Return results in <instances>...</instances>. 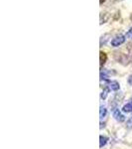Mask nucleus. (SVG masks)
I'll return each instance as SVG.
<instances>
[{"instance_id":"f257e3e1","label":"nucleus","mask_w":132,"mask_h":149,"mask_svg":"<svg viewBox=\"0 0 132 149\" xmlns=\"http://www.w3.org/2000/svg\"><path fill=\"white\" fill-rule=\"evenodd\" d=\"M124 41H125V37H124L123 35H118L111 41V45L113 47H118V46H120V45L123 44Z\"/></svg>"},{"instance_id":"f03ea898","label":"nucleus","mask_w":132,"mask_h":149,"mask_svg":"<svg viewBox=\"0 0 132 149\" xmlns=\"http://www.w3.org/2000/svg\"><path fill=\"white\" fill-rule=\"evenodd\" d=\"M113 116L115 117V119H116L117 121L119 122H123L124 120H125V117H124V115L121 113L120 111H119V109H115L113 110Z\"/></svg>"},{"instance_id":"7ed1b4c3","label":"nucleus","mask_w":132,"mask_h":149,"mask_svg":"<svg viewBox=\"0 0 132 149\" xmlns=\"http://www.w3.org/2000/svg\"><path fill=\"white\" fill-rule=\"evenodd\" d=\"M108 85V88L111 91H118L119 90V84L115 81H107Z\"/></svg>"},{"instance_id":"20e7f679","label":"nucleus","mask_w":132,"mask_h":149,"mask_svg":"<svg viewBox=\"0 0 132 149\" xmlns=\"http://www.w3.org/2000/svg\"><path fill=\"white\" fill-rule=\"evenodd\" d=\"M106 59H107V56L106 54L104 52H100L99 53V62H100V67H102L104 65V63L106 62Z\"/></svg>"},{"instance_id":"39448f33","label":"nucleus","mask_w":132,"mask_h":149,"mask_svg":"<svg viewBox=\"0 0 132 149\" xmlns=\"http://www.w3.org/2000/svg\"><path fill=\"white\" fill-rule=\"evenodd\" d=\"M99 140H100V142H99V147L101 148V147H104V146L106 144V142L108 141V138L107 137H105V136H99Z\"/></svg>"},{"instance_id":"423d86ee","label":"nucleus","mask_w":132,"mask_h":149,"mask_svg":"<svg viewBox=\"0 0 132 149\" xmlns=\"http://www.w3.org/2000/svg\"><path fill=\"white\" fill-rule=\"evenodd\" d=\"M122 110L125 112H132V102H128L122 107Z\"/></svg>"},{"instance_id":"0eeeda50","label":"nucleus","mask_w":132,"mask_h":149,"mask_svg":"<svg viewBox=\"0 0 132 149\" xmlns=\"http://www.w3.org/2000/svg\"><path fill=\"white\" fill-rule=\"evenodd\" d=\"M107 113V109H105L104 107H100V110H99V116L100 118H104V117H105V115H106Z\"/></svg>"},{"instance_id":"6e6552de","label":"nucleus","mask_w":132,"mask_h":149,"mask_svg":"<svg viewBox=\"0 0 132 149\" xmlns=\"http://www.w3.org/2000/svg\"><path fill=\"white\" fill-rule=\"evenodd\" d=\"M106 95H107V90H104V92H102V93H101V98H102V100H104V98L106 97Z\"/></svg>"},{"instance_id":"1a4fd4ad","label":"nucleus","mask_w":132,"mask_h":149,"mask_svg":"<svg viewBox=\"0 0 132 149\" xmlns=\"http://www.w3.org/2000/svg\"><path fill=\"white\" fill-rule=\"evenodd\" d=\"M127 127H129V128H132V117L130 119H129L128 121H127Z\"/></svg>"},{"instance_id":"9d476101","label":"nucleus","mask_w":132,"mask_h":149,"mask_svg":"<svg viewBox=\"0 0 132 149\" xmlns=\"http://www.w3.org/2000/svg\"><path fill=\"white\" fill-rule=\"evenodd\" d=\"M126 36H127V37H129V38H131V39H132V28L128 31V32H127Z\"/></svg>"},{"instance_id":"9b49d317","label":"nucleus","mask_w":132,"mask_h":149,"mask_svg":"<svg viewBox=\"0 0 132 149\" xmlns=\"http://www.w3.org/2000/svg\"><path fill=\"white\" fill-rule=\"evenodd\" d=\"M104 1H105V0H100V1H99V3H100V4H102Z\"/></svg>"}]
</instances>
